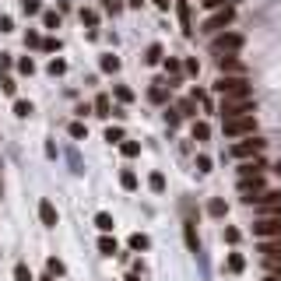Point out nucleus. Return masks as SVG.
Instances as JSON below:
<instances>
[{
	"label": "nucleus",
	"instance_id": "2eb2a0df",
	"mask_svg": "<svg viewBox=\"0 0 281 281\" xmlns=\"http://www.w3.org/2000/svg\"><path fill=\"white\" fill-rule=\"evenodd\" d=\"M148 99L162 106V102L169 99V88H165V81H155V84H151V91H148Z\"/></svg>",
	"mask_w": 281,
	"mask_h": 281
},
{
	"label": "nucleus",
	"instance_id": "58836bf2",
	"mask_svg": "<svg viewBox=\"0 0 281 281\" xmlns=\"http://www.w3.org/2000/svg\"><path fill=\"white\" fill-rule=\"evenodd\" d=\"M84 134H88V127H84V123H70V137H84Z\"/></svg>",
	"mask_w": 281,
	"mask_h": 281
},
{
	"label": "nucleus",
	"instance_id": "8fccbe9b",
	"mask_svg": "<svg viewBox=\"0 0 281 281\" xmlns=\"http://www.w3.org/2000/svg\"><path fill=\"white\" fill-rule=\"evenodd\" d=\"M81 21L84 25H95V11H81Z\"/></svg>",
	"mask_w": 281,
	"mask_h": 281
},
{
	"label": "nucleus",
	"instance_id": "a19ab883",
	"mask_svg": "<svg viewBox=\"0 0 281 281\" xmlns=\"http://www.w3.org/2000/svg\"><path fill=\"white\" fill-rule=\"evenodd\" d=\"M165 70H169V74H172V77H176V74H179V70H183V64H179V60H172V57H169V60H165Z\"/></svg>",
	"mask_w": 281,
	"mask_h": 281
},
{
	"label": "nucleus",
	"instance_id": "864d4df0",
	"mask_svg": "<svg viewBox=\"0 0 281 281\" xmlns=\"http://www.w3.org/2000/svg\"><path fill=\"white\" fill-rule=\"evenodd\" d=\"M102 4H106L109 11H120V0H102Z\"/></svg>",
	"mask_w": 281,
	"mask_h": 281
},
{
	"label": "nucleus",
	"instance_id": "39448f33",
	"mask_svg": "<svg viewBox=\"0 0 281 281\" xmlns=\"http://www.w3.org/2000/svg\"><path fill=\"white\" fill-rule=\"evenodd\" d=\"M253 236L257 239H281V218L278 214H267L253 225Z\"/></svg>",
	"mask_w": 281,
	"mask_h": 281
},
{
	"label": "nucleus",
	"instance_id": "13d9d810",
	"mask_svg": "<svg viewBox=\"0 0 281 281\" xmlns=\"http://www.w3.org/2000/svg\"><path fill=\"white\" fill-rule=\"evenodd\" d=\"M0 197H4V183H0Z\"/></svg>",
	"mask_w": 281,
	"mask_h": 281
},
{
	"label": "nucleus",
	"instance_id": "4468645a",
	"mask_svg": "<svg viewBox=\"0 0 281 281\" xmlns=\"http://www.w3.org/2000/svg\"><path fill=\"white\" fill-rule=\"evenodd\" d=\"M39 218H42V225L53 228V225H57V208H53L50 201H42V204H39Z\"/></svg>",
	"mask_w": 281,
	"mask_h": 281
},
{
	"label": "nucleus",
	"instance_id": "ea45409f",
	"mask_svg": "<svg viewBox=\"0 0 281 281\" xmlns=\"http://www.w3.org/2000/svg\"><path fill=\"white\" fill-rule=\"evenodd\" d=\"M197 172H211V158L208 155H197Z\"/></svg>",
	"mask_w": 281,
	"mask_h": 281
},
{
	"label": "nucleus",
	"instance_id": "f3484780",
	"mask_svg": "<svg viewBox=\"0 0 281 281\" xmlns=\"http://www.w3.org/2000/svg\"><path fill=\"white\" fill-rule=\"evenodd\" d=\"M194 109H197V99H183V102L176 106V113H179V120H183V116H197Z\"/></svg>",
	"mask_w": 281,
	"mask_h": 281
},
{
	"label": "nucleus",
	"instance_id": "09e8293b",
	"mask_svg": "<svg viewBox=\"0 0 281 281\" xmlns=\"http://www.w3.org/2000/svg\"><path fill=\"white\" fill-rule=\"evenodd\" d=\"M204 7H208V11H221V7H225V0H204Z\"/></svg>",
	"mask_w": 281,
	"mask_h": 281
},
{
	"label": "nucleus",
	"instance_id": "f03ea898",
	"mask_svg": "<svg viewBox=\"0 0 281 281\" xmlns=\"http://www.w3.org/2000/svg\"><path fill=\"white\" fill-rule=\"evenodd\" d=\"M221 120H236V116H250L253 113V95H228L221 102Z\"/></svg>",
	"mask_w": 281,
	"mask_h": 281
},
{
	"label": "nucleus",
	"instance_id": "6e6552de",
	"mask_svg": "<svg viewBox=\"0 0 281 281\" xmlns=\"http://www.w3.org/2000/svg\"><path fill=\"white\" fill-rule=\"evenodd\" d=\"M260 151H264V140H260V137H246V140H239V144L232 148V155L243 158V162H246V158H257Z\"/></svg>",
	"mask_w": 281,
	"mask_h": 281
},
{
	"label": "nucleus",
	"instance_id": "4be33fe9",
	"mask_svg": "<svg viewBox=\"0 0 281 281\" xmlns=\"http://www.w3.org/2000/svg\"><path fill=\"white\" fill-rule=\"evenodd\" d=\"M99 253H106V257H113V253H116V239H109V236H102V239H99Z\"/></svg>",
	"mask_w": 281,
	"mask_h": 281
},
{
	"label": "nucleus",
	"instance_id": "f8f14e48",
	"mask_svg": "<svg viewBox=\"0 0 281 281\" xmlns=\"http://www.w3.org/2000/svg\"><path fill=\"white\" fill-rule=\"evenodd\" d=\"M260 169H264L260 158H246V162H239V179H253V176H260Z\"/></svg>",
	"mask_w": 281,
	"mask_h": 281
},
{
	"label": "nucleus",
	"instance_id": "f257e3e1",
	"mask_svg": "<svg viewBox=\"0 0 281 281\" xmlns=\"http://www.w3.org/2000/svg\"><path fill=\"white\" fill-rule=\"evenodd\" d=\"M214 91H221L225 99H228V95H253L246 74H221V77L214 81Z\"/></svg>",
	"mask_w": 281,
	"mask_h": 281
},
{
	"label": "nucleus",
	"instance_id": "3c124183",
	"mask_svg": "<svg viewBox=\"0 0 281 281\" xmlns=\"http://www.w3.org/2000/svg\"><path fill=\"white\" fill-rule=\"evenodd\" d=\"M264 281H281V267H271V271H267V278Z\"/></svg>",
	"mask_w": 281,
	"mask_h": 281
},
{
	"label": "nucleus",
	"instance_id": "1a4fd4ad",
	"mask_svg": "<svg viewBox=\"0 0 281 281\" xmlns=\"http://www.w3.org/2000/svg\"><path fill=\"white\" fill-rule=\"evenodd\" d=\"M257 204L264 214H278L281 218V190H264L260 197H257Z\"/></svg>",
	"mask_w": 281,
	"mask_h": 281
},
{
	"label": "nucleus",
	"instance_id": "a211bd4d",
	"mask_svg": "<svg viewBox=\"0 0 281 281\" xmlns=\"http://www.w3.org/2000/svg\"><path fill=\"white\" fill-rule=\"evenodd\" d=\"M243 267H246V257H243V253H228V271H232V274H239Z\"/></svg>",
	"mask_w": 281,
	"mask_h": 281
},
{
	"label": "nucleus",
	"instance_id": "a878e982",
	"mask_svg": "<svg viewBox=\"0 0 281 281\" xmlns=\"http://www.w3.org/2000/svg\"><path fill=\"white\" fill-rule=\"evenodd\" d=\"M102 70H106V74H116V70H120V57H113V53L102 57Z\"/></svg>",
	"mask_w": 281,
	"mask_h": 281
},
{
	"label": "nucleus",
	"instance_id": "393cba45",
	"mask_svg": "<svg viewBox=\"0 0 281 281\" xmlns=\"http://www.w3.org/2000/svg\"><path fill=\"white\" fill-rule=\"evenodd\" d=\"M120 151H123L127 158H137V155H140V144H137V140H123V144H120Z\"/></svg>",
	"mask_w": 281,
	"mask_h": 281
},
{
	"label": "nucleus",
	"instance_id": "f704fd0d",
	"mask_svg": "<svg viewBox=\"0 0 281 281\" xmlns=\"http://www.w3.org/2000/svg\"><path fill=\"white\" fill-rule=\"evenodd\" d=\"M14 281H32V271H28V264H18V267H14Z\"/></svg>",
	"mask_w": 281,
	"mask_h": 281
},
{
	"label": "nucleus",
	"instance_id": "423d86ee",
	"mask_svg": "<svg viewBox=\"0 0 281 281\" xmlns=\"http://www.w3.org/2000/svg\"><path fill=\"white\" fill-rule=\"evenodd\" d=\"M232 18H236V11H232V7H221V11H214L208 21H204V32H208V35L225 32V25H232Z\"/></svg>",
	"mask_w": 281,
	"mask_h": 281
},
{
	"label": "nucleus",
	"instance_id": "cd10ccee",
	"mask_svg": "<svg viewBox=\"0 0 281 281\" xmlns=\"http://www.w3.org/2000/svg\"><path fill=\"white\" fill-rule=\"evenodd\" d=\"M42 28H60V14L57 11H46L42 14Z\"/></svg>",
	"mask_w": 281,
	"mask_h": 281
},
{
	"label": "nucleus",
	"instance_id": "6ab92c4d",
	"mask_svg": "<svg viewBox=\"0 0 281 281\" xmlns=\"http://www.w3.org/2000/svg\"><path fill=\"white\" fill-rule=\"evenodd\" d=\"M109 109H113V106H109V95H99V99H95V113H99V116H113Z\"/></svg>",
	"mask_w": 281,
	"mask_h": 281
},
{
	"label": "nucleus",
	"instance_id": "c756f323",
	"mask_svg": "<svg viewBox=\"0 0 281 281\" xmlns=\"http://www.w3.org/2000/svg\"><path fill=\"white\" fill-rule=\"evenodd\" d=\"M14 116H21V120H25V116H32V102L18 99V102H14Z\"/></svg>",
	"mask_w": 281,
	"mask_h": 281
},
{
	"label": "nucleus",
	"instance_id": "72a5a7b5",
	"mask_svg": "<svg viewBox=\"0 0 281 281\" xmlns=\"http://www.w3.org/2000/svg\"><path fill=\"white\" fill-rule=\"evenodd\" d=\"M18 70H21V74H35V60H32V57H21V60H18Z\"/></svg>",
	"mask_w": 281,
	"mask_h": 281
},
{
	"label": "nucleus",
	"instance_id": "dca6fc26",
	"mask_svg": "<svg viewBox=\"0 0 281 281\" xmlns=\"http://www.w3.org/2000/svg\"><path fill=\"white\" fill-rule=\"evenodd\" d=\"M183 232H186V246H190L194 253H201V239H197V228H194V221H186V225H183Z\"/></svg>",
	"mask_w": 281,
	"mask_h": 281
},
{
	"label": "nucleus",
	"instance_id": "c85d7f7f",
	"mask_svg": "<svg viewBox=\"0 0 281 281\" xmlns=\"http://www.w3.org/2000/svg\"><path fill=\"white\" fill-rule=\"evenodd\" d=\"M144 64H162V46H148V53H144Z\"/></svg>",
	"mask_w": 281,
	"mask_h": 281
},
{
	"label": "nucleus",
	"instance_id": "aec40b11",
	"mask_svg": "<svg viewBox=\"0 0 281 281\" xmlns=\"http://www.w3.org/2000/svg\"><path fill=\"white\" fill-rule=\"evenodd\" d=\"M120 183H123V190H137V176H134L130 169H123V172H120Z\"/></svg>",
	"mask_w": 281,
	"mask_h": 281
},
{
	"label": "nucleus",
	"instance_id": "6e6d98bb",
	"mask_svg": "<svg viewBox=\"0 0 281 281\" xmlns=\"http://www.w3.org/2000/svg\"><path fill=\"white\" fill-rule=\"evenodd\" d=\"M127 281H140V274H130V278H127Z\"/></svg>",
	"mask_w": 281,
	"mask_h": 281
},
{
	"label": "nucleus",
	"instance_id": "5fc2aeb1",
	"mask_svg": "<svg viewBox=\"0 0 281 281\" xmlns=\"http://www.w3.org/2000/svg\"><path fill=\"white\" fill-rule=\"evenodd\" d=\"M155 7H162V11H169V0H151Z\"/></svg>",
	"mask_w": 281,
	"mask_h": 281
},
{
	"label": "nucleus",
	"instance_id": "c9c22d12",
	"mask_svg": "<svg viewBox=\"0 0 281 281\" xmlns=\"http://www.w3.org/2000/svg\"><path fill=\"white\" fill-rule=\"evenodd\" d=\"M25 46H42V35H39L35 28H28V32H25Z\"/></svg>",
	"mask_w": 281,
	"mask_h": 281
},
{
	"label": "nucleus",
	"instance_id": "0eeeda50",
	"mask_svg": "<svg viewBox=\"0 0 281 281\" xmlns=\"http://www.w3.org/2000/svg\"><path fill=\"white\" fill-rule=\"evenodd\" d=\"M239 194L246 204H257V197L264 194V176H253V179H239Z\"/></svg>",
	"mask_w": 281,
	"mask_h": 281
},
{
	"label": "nucleus",
	"instance_id": "4c0bfd02",
	"mask_svg": "<svg viewBox=\"0 0 281 281\" xmlns=\"http://www.w3.org/2000/svg\"><path fill=\"white\" fill-rule=\"evenodd\" d=\"M64 70H67V64H64V60H50V74H53V77H60Z\"/></svg>",
	"mask_w": 281,
	"mask_h": 281
},
{
	"label": "nucleus",
	"instance_id": "ddd939ff",
	"mask_svg": "<svg viewBox=\"0 0 281 281\" xmlns=\"http://www.w3.org/2000/svg\"><path fill=\"white\" fill-rule=\"evenodd\" d=\"M218 67H221V74H246V67H243L236 57H221V60H218Z\"/></svg>",
	"mask_w": 281,
	"mask_h": 281
},
{
	"label": "nucleus",
	"instance_id": "de8ad7c7",
	"mask_svg": "<svg viewBox=\"0 0 281 281\" xmlns=\"http://www.w3.org/2000/svg\"><path fill=\"white\" fill-rule=\"evenodd\" d=\"M11 28H14V21H11L7 14H0V32H11Z\"/></svg>",
	"mask_w": 281,
	"mask_h": 281
},
{
	"label": "nucleus",
	"instance_id": "49530a36",
	"mask_svg": "<svg viewBox=\"0 0 281 281\" xmlns=\"http://www.w3.org/2000/svg\"><path fill=\"white\" fill-rule=\"evenodd\" d=\"M225 243L236 246V243H239V228H225Z\"/></svg>",
	"mask_w": 281,
	"mask_h": 281
},
{
	"label": "nucleus",
	"instance_id": "7c9ffc66",
	"mask_svg": "<svg viewBox=\"0 0 281 281\" xmlns=\"http://www.w3.org/2000/svg\"><path fill=\"white\" fill-rule=\"evenodd\" d=\"M148 186H151L155 194H162V190H165V176H162V172H151V179H148Z\"/></svg>",
	"mask_w": 281,
	"mask_h": 281
},
{
	"label": "nucleus",
	"instance_id": "412c9836",
	"mask_svg": "<svg viewBox=\"0 0 281 281\" xmlns=\"http://www.w3.org/2000/svg\"><path fill=\"white\" fill-rule=\"evenodd\" d=\"M95 225H99L102 232H113V214H106V211H99V214H95Z\"/></svg>",
	"mask_w": 281,
	"mask_h": 281
},
{
	"label": "nucleus",
	"instance_id": "b1692460",
	"mask_svg": "<svg viewBox=\"0 0 281 281\" xmlns=\"http://www.w3.org/2000/svg\"><path fill=\"white\" fill-rule=\"evenodd\" d=\"M225 211H228V204H225L221 197H214V201H211V204H208V214H214V218H221Z\"/></svg>",
	"mask_w": 281,
	"mask_h": 281
},
{
	"label": "nucleus",
	"instance_id": "5701e85b",
	"mask_svg": "<svg viewBox=\"0 0 281 281\" xmlns=\"http://www.w3.org/2000/svg\"><path fill=\"white\" fill-rule=\"evenodd\" d=\"M46 274H50V278H60V274H64V264H60L57 257H50V260H46Z\"/></svg>",
	"mask_w": 281,
	"mask_h": 281
},
{
	"label": "nucleus",
	"instance_id": "7ed1b4c3",
	"mask_svg": "<svg viewBox=\"0 0 281 281\" xmlns=\"http://www.w3.org/2000/svg\"><path fill=\"white\" fill-rule=\"evenodd\" d=\"M211 50H214V53L232 57V53H239V50H243V35H239V32H218V35L211 39Z\"/></svg>",
	"mask_w": 281,
	"mask_h": 281
},
{
	"label": "nucleus",
	"instance_id": "e433bc0d",
	"mask_svg": "<svg viewBox=\"0 0 281 281\" xmlns=\"http://www.w3.org/2000/svg\"><path fill=\"white\" fill-rule=\"evenodd\" d=\"M116 99H120V102H130V99H134V91H130L127 84H116Z\"/></svg>",
	"mask_w": 281,
	"mask_h": 281
},
{
	"label": "nucleus",
	"instance_id": "603ef678",
	"mask_svg": "<svg viewBox=\"0 0 281 281\" xmlns=\"http://www.w3.org/2000/svg\"><path fill=\"white\" fill-rule=\"evenodd\" d=\"M11 67V53H0V70H7Z\"/></svg>",
	"mask_w": 281,
	"mask_h": 281
},
{
	"label": "nucleus",
	"instance_id": "9d476101",
	"mask_svg": "<svg viewBox=\"0 0 281 281\" xmlns=\"http://www.w3.org/2000/svg\"><path fill=\"white\" fill-rule=\"evenodd\" d=\"M260 253L267 257V264L281 260V239H260Z\"/></svg>",
	"mask_w": 281,
	"mask_h": 281
},
{
	"label": "nucleus",
	"instance_id": "79ce46f5",
	"mask_svg": "<svg viewBox=\"0 0 281 281\" xmlns=\"http://www.w3.org/2000/svg\"><path fill=\"white\" fill-rule=\"evenodd\" d=\"M21 7H25V14H39V0H21Z\"/></svg>",
	"mask_w": 281,
	"mask_h": 281
},
{
	"label": "nucleus",
	"instance_id": "4d7b16f0",
	"mask_svg": "<svg viewBox=\"0 0 281 281\" xmlns=\"http://www.w3.org/2000/svg\"><path fill=\"white\" fill-rule=\"evenodd\" d=\"M42 281H57V278H50V274H46V278H42Z\"/></svg>",
	"mask_w": 281,
	"mask_h": 281
},
{
	"label": "nucleus",
	"instance_id": "473e14b6",
	"mask_svg": "<svg viewBox=\"0 0 281 281\" xmlns=\"http://www.w3.org/2000/svg\"><path fill=\"white\" fill-rule=\"evenodd\" d=\"M208 137H211L208 123H194V140H208Z\"/></svg>",
	"mask_w": 281,
	"mask_h": 281
},
{
	"label": "nucleus",
	"instance_id": "9b49d317",
	"mask_svg": "<svg viewBox=\"0 0 281 281\" xmlns=\"http://www.w3.org/2000/svg\"><path fill=\"white\" fill-rule=\"evenodd\" d=\"M176 14H179V25H183V35L190 39V35H194V25H190V0H176Z\"/></svg>",
	"mask_w": 281,
	"mask_h": 281
},
{
	"label": "nucleus",
	"instance_id": "bb28decb",
	"mask_svg": "<svg viewBox=\"0 0 281 281\" xmlns=\"http://www.w3.org/2000/svg\"><path fill=\"white\" fill-rule=\"evenodd\" d=\"M148 246H151V243H148V236H140V232H134V236H130V250H148Z\"/></svg>",
	"mask_w": 281,
	"mask_h": 281
},
{
	"label": "nucleus",
	"instance_id": "37998d69",
	"mask_svg": "<svg viewBox=\"0 0 281 281\" xmlns=\"http://www.w3.org/2000/svg\"><path fill=\"white\" fill-rule=\"evenodd\" d=\"M42 50H46V53H57V50H60V39H42Z\"/></svg>",
	"mask_w": 281,
	"mask_h": 281
},
{
	"label": "nucleus",
	"instance_id": "2f4dec72",
	"mask_svg": "<svg viewBox=\"0 0 281 281\" xmlns=\"http://www.w3.org/2000/svg\"><path fill=\"white\" fill-rule=\"evenodd\" d=\"M106 140H109V144H123V130H120V127H109V130H106Z\"/></svg>",
	"mask_w": 281,
	"mask_h": 281
},
{
	"label": "nucleus",
	"instance_id": "20e7f679",
	"mask_svg": "<svg viewBox=\"0 0 281 281\" xmlns=\"http://www.w3.org/2000/svg\"><path fill=\"white\" fill-rule=\"evenodd\" d=\"M257 130V116H236V120H225V137H253Z\"/></svg>",
	"mask_w": 281,
	"mask_h": 281
},
{
	"label": "nucleus",
	"instance_id": "c03bdc74",
	"mask_svg": "<svg viewBox=\"0 0 281 281\" xmlns=\"http://www.w3.org/2000/svg\"><path fill=\"white\" fill-rule=\"evenodd\" d=\"M0 88H4V95H14V88H18V84H14L11 77H0Z\"/></svg>",
	"mask_w": 281,
	"mask_h": 281
},
{
	"label": "nucleus",
	"instance_id": "a18cd8bd",
	"mask_svg": "<svg viewBox=\"0 0 281 281\" xmlns=\"http://www.w3.org/2000/svg\"><path fill=\"white\" fill-rule=\"evenodd\" d=\"M165 123H169V127H179V113L169 109V113H165Z\"/></svg>",
	"mask_w": 281,
	"mask_h": 281
}]
</instances>
